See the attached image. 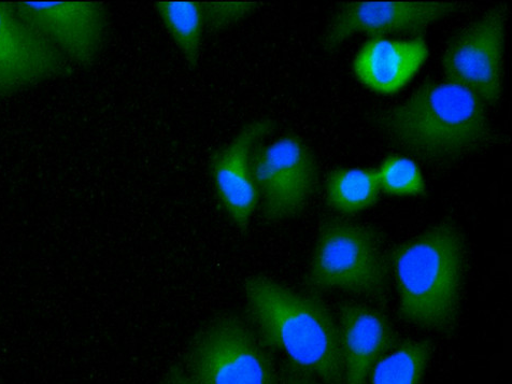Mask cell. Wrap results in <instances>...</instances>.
Listing matches in <instances>:
<instances>
[{
    "label": "cell",
    "instance_id": "6da1fadb",
    "mask_svg": "<svg viewBox=\"0 0 512 384\" xmlns=\"http://www.w3.org/2000/svg\"><path fill=\"white\" fill-rule=\"evenodd\" d=\"M244 292L249 315L266 346L321 384H344L339 330L324 303L263 276L248 278Z\"/></svg>",
    "mask_w": 512,
    "mask_h": 384
},
{
    "label": "cell",
    "instance_id": "7a4b0ae2",
    "mask_svg": "<svg viewBox=\"0 0 512 384\" xmlns=\"http://www.w3.org/2000/svg\"><path fill=\"white\" fill-rule=\"evenodd\" d=\"M390 139L420 158L448 161L489 140L486 105L468 90L448 81H429L406 102L380 119Z\"/></svg>",
    "mask_w": 512,
    "mask_h": 384
},
{
    "label": "cell",
    "instance_id": "3957f363",
    "mask_svg": "<svg viewBox=\"0 0 512 384\" xmlns=\"http://www.w3.org/2000/svg\"><path fill=\"white\" fill-rule=\"evenodd\" d=\"M400 315L433 331H447L459 315L464 245L457 227L442 223L392 253Z\"/></svg>",
    "mask_w": 512,
    "mask_h": 384
},
{
    "label": "cell",
    "instance_id": "277c9868",
    "mask_svg": "<svg viewBox=\"0 0 512 384\" xmlns=\"http://www.w3.org/2000/svg\"><path fill=\"white\" fill-rule=\"evenodd\" d=\"M389 269L378 235L369 227L340 219L326 221L312 255L308 286L379 296Z\"/></svg>",
    "mask_w": 512,
    "mask_h": 384
},
{
    "label": "cell",
    "instance_id": "5b68a950",
    "mask_svg": "<svg viewBox=\"0 0 512 384\" xmlns=\"http://www.w3.org/2000/svg\"><path fill=\"white\" fill-rule=\"evenodd\" d=\"M195 384H279L274 365L250 327L238 317L212 321L189 353Z\"/></svg>",
    "mask_w": 512,
    "mask_h": 384
},
{
    "label": "cell",
    "instance_id": "8992f818",
    "mask_svg": "<svg viewBox=\"0 0 512 384\" xmlns=\"http://www.w3.org/2000/svg\"><path fill=\"white\" fill-rule=\"evenodd\" d=\"M509 6L496 5L455 35L444 53L446 81L475 94L486 106L501 101Z\"/></svg>",
    "mask_w": 512,
    "mask_h": 384
},
{
    "label": "cell",
    "instance_id": "52a82bcc",
    "mask_svg": "<svg viewBox=\"0 0 512 384\" xmlns=\"http://www.w3.org/2000/svg\"><path fill=\"white\" fill-rule=\"evenodd\" d=\"M252 169L268 221L300 215L317 187L315 154L298 136L287 135L272 144H260L253 153Z\"/></svg>",
    "mask_w": 512,
    "mask_h": 384
},
{
    "label": "cell",
    "instance_id": "ba28073f",
    "mask_svg": "<svg viewBox=\"0 0 512 384\" xmlns=\"http://www.w3.org/2000/svg\"><path fill=\"white\" fill-rule=\"evenodd\" d=\"M20 18L58 48L69 62L91 65L101 52L108 12L95 2L13 3Z\"/></svg>",
    "mask_w": 512,
    "mask_h": 384
},
{
    "label": "cell",
    "instance_id": "9c48e42d",
    "mask_svg": "<svg viewBox=\"0 0 512 384\" xmlns=\"http://www.w3.org/2000/svg\"><path fill=\"white\" fill-rule=\"evenodd\" d=\"M462 6L450 2H353L341 6L327 28L325 48L337 50L353 35H420Z\"/></svg>",
    "mask_w": 512,
    "mask_h": 384
},
{
    "label": "cell",
    "instance_id": "30bf717a",
    "mask_svg": "<svg viewBox=\"0 0 512 384\" xmlns=\"http://www.w3.org/2000/svg\"><path fill=\"white\" fill-rule=\"evenodd\" d=\"M68 73L66 56L0 2V97Z\"/></svg>",
    "mask_w": 512,
    "mask_h": 384
},
{
    "label": "cell",
    "instance_id": "8fae6325",
    "mask_svg": "<svg viewBox=\"0 0 512 384\" xmlns=\"http://www.w3.org/2000/svg\"><path fill=\"white\" fill-rule=\"evenodd\" d=\"M275 122L260 119L247 123L224 148L213 152L210 172L219 201L241 232L248 230L260 194L253 176V153L270 133Z\"/></svg>",
    "mask_w": 512,
    "mask_h": 384
},
{
    "label": "cell",
    "instance_id": "7c38bea8",
    "mask_svg": "<svg viewBox=\"0 0 512 384\" xmlns=\"http://www.w3.org/2000/svg\"><path fill=\"white\" fill-rule=\"evenodd\" d=\"M338 330L344 384H368L377 363L396 346L391 322L375 308L347 303L340 307Z\"/></svg>",
    "mask_w": 512,
    "mask_h": 384
},
{
    "label": "cell",
    "instance_id": "4fadbf2b",
    "mask_svg": "<svg viewBox=\"0 0 512 384\" xmlns=\"http://www.w3.org/2000/svg\"><path fill=\"white\" fill-rule=\"evenodd\" d=\"M428 58L429 48L422 37H372L355 55L352 67L366 88L392 95L406 87Z\"/></svg>",
    "mask_w": 512,
    "mask_h": 384
},
{
    "label": "cell",
    "instance_id": "5bb4252c",
    "mask_svg": "<svg viewBox=\"0 0 512 384\" xmlns=\"http://www.w3.org/2000/svg\"><path fill=\"white\" fill-rule=\"evenodd\" d=\"M380 192L375 168H338L325 183L327 203L349 217L373 207Z\"/></svg>",
    "mask_w": 512,
    "mask_h": 384
},
{
    "label": "cell",
    "instance_id": "9a60e30c",
    "mask_svg": "<svg viewBox=\"0 0 512 384\" xmlns=\"http://www.w3.org/2000/svg\"><path fill=\"white\" fill-rule=\"evenodd\" d=\"M154 5L184 59L191 68H196L206 27L202 3L158 2Z\"/></svg>",
    "mask_w": 512,
    "mask_h": 384
},
{
    "label": "cell",
    "instance_id": "2e32d148",
    "mask_svg": "<svg viewBox=\"0 0 512 384\" xmlns=\"http://www.w3.org/2000/svg\"><path fill=\"white\" fill-rule=\"evenodd\" d=\"M430 340H408L377 363L368 384H420L431 359Z\"/></svg>",
    "mask_w": 512,
    "mask_h": 384
},
{
    "label": "cell",
    "instance_id": "e0dca14e",
    "mask_svg": "<svg viewBox=\"0 0 512 384\" xmlns=\"http://www.w3.org/2000/svg\"><path fill=\"white\" fill-rule=\"evenodd\" d=\"M380 190L393 196H421L426 184L416 162L400 155L389 156L377 168Z\"/></svg>",
    "mask_w": 512,
    "mask_h": 384
},
{
    "label": "cell",
    "instance_id": "ac0fdd59",
    "mask_svg": "<svg viewBox=\"0 0 512 384\" xmlns=\"http://www.w3.org/2000/svg\"><path fill=\"white\" fill-rule=\"evenodd\" d=\"M205 26L208 30H223L244 19L258 8L254 3H202Z\"/></svg>",
    "mask_w": 512,
    "mask_h": 384
},
{
    "label": "cell",
    "instance_id": "d6986e66",
    "mask_svg": "<svg viewBox=\"0 0 512 384\" xmlns=\"http://www.w3.org/2000/svg\"><path fill=\"white\" fill-rule=\"evenodd\" d=\"M279 384H321L311 376L298 371V369L288 366L286 373L279 380Z\"/></svg>",
    "mask_w": 512,
    "mask_h": 384
},
{
    "label": "cell",
    "instance_id": "ffe728a7",
    "mask_svg": "<svg viewBox=\"0 0 512 384\" xmlns=\"http://www.w3.org/2000/svg\"><path fill=\"white\" fill-rule=\"evenodd\" d=\"M162 384H195L188 373L179 367H173L165 376Z\"/></svg>",
    "mask_w": 512,
    "mask_h": 384
}]
</instances>
